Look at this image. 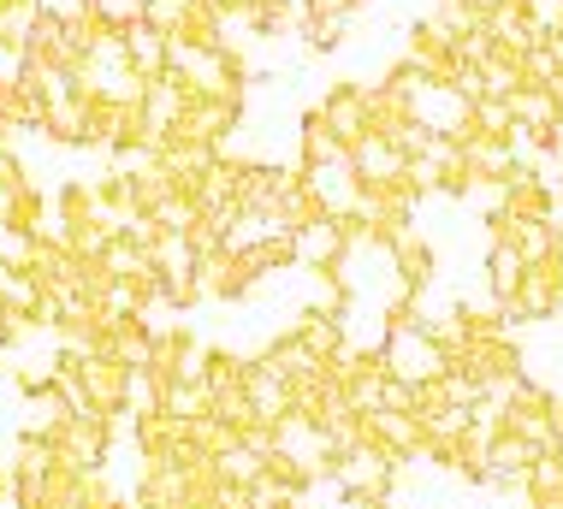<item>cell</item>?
I'll list each match as a JSON object with an SVG mask.
<instances>
[{
    "mask_svg": "<svg viewBox=\"0 0 563 509\" xmlns=\"http://www.w3.org/2000/svg\"><path fill=\"white\" fill-rule=\"evenodd\" d=\"M143 7H148V0H89V12H96L101 24H119V30L143 24Z\"/></svg>",
    "mask_w": 563,
    "mask_h": 509,
    "instance_id": "1",
    "label": "cell"
}]
</instances>
